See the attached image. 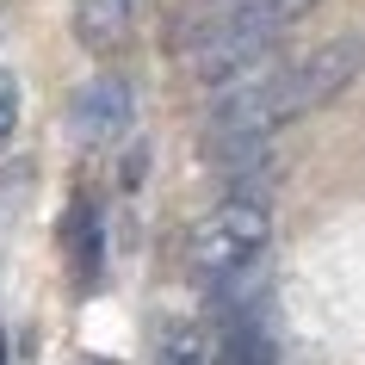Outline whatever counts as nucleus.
I'll return each mask as SVG.
<instances>
[{"label": "nucleus", "mask_w": 365, "mask_h": 365, "mask_svg": "<svg viewBox=\"0 0 365 365\" xmlns=\"http://www.w3.org/2000/svg\"><path fill=\"white\" fill-rule=\"evenodd\" d=\"M272 50H279V38H260L248 25H235L230 13H211V19H198L192 38H186V68H192L198 81H242V75H254Z\"/></svg>", "instance_id": "nucleus-2"}, {"label": "nucleus", "mask_w": 365, "mask_h": 365, "mask_svg": "<svg viewBox=\"0 0 365 365\" xmlns=\"http://www.w3.org/2000/svg\"><path fill=\"white\" fill-rule=\"evenodd\" d=\"M211 365H279V341H272L267 309L248 304L223 322V341H211Z\"/></svg>", "instance_id": "nucleus-5"}, {"label": "nucleus", "mask_w": 365, "mask_h": 365, "mask_svg": "<svg viewBox=\"0 0 365 365\" xmlns=\"http://www.w3.org/2000/svg\"><path fill=\"white\" fill-rule=\"evenodd\" d=\"M161 365H211V334H205L198 322L168 328V341H161Z\"/></svg>", "instance_id": "nucleus-9"}, {"label": "nucleus", "mask_w": 365, "mask_h": 365, "mask_svg": "<svg viewBox=\"0 0 365 365\" xmlns=\"http://www.w3.org/2000/svg\"><path fill=\"white\" fill-rule=\"evenodd\" d=\"M130 112H136L130 81L124 75H99V81H87V87L68 99V130L99 149V143H112V136L130 130Z\"/></svg>", "instance_id": "nucleus-4"}, {"label": "nucleus", "mask_w": 365, "mask_h": 365, "mask_svg": "<svg viewBox=\"0 0 365 365\" xmlns=\"http://www.w3.org/2000/svg\"><path fill=\"white\" fill-rule=\"evenodd\" d=\"M68 254H75V272L81 279H99V211L81 198L75 217H68Z\"/></svg>", "instance_id": "nucleus-8"}, {"label": "nucleus", "mask_w": 365, "mask_h": 365, "mask_svg": "<svg viewBox=\"0 0 365 365\" xmlns=\"http://www.w3.org/2000/svg\"><path fill=\"white\" fill-rule=\"evenodd\" d=\"M267 242H272L267 205L254 192H235V198H223L211 217H198L192 242H186V260H192V272L205 285H223V279H242V272L267 254Z\"/></svg>", "instance_id": "nucleus-1"}, {"label": "nucleus", "mask_w": 365, "mask_h": 365, "mask_svg": "<svg viewBox=\"0 0 365 365\" xmlns=\"http://www.w3.org/2000/svg\"><path fill=\"white\" fill-rule=\"evenodd\" d=\"M316 0H223L217 13H230L235 25H248V31H260V38H279V31H291V25L304 19Z\"/></svg>", "instance_id": "nucleus-7"}, {"label": "nucleus", "mask_w": 365, "mask_h": 365, "mask_svg": "<svg viewBox=\"0 0 365 365\" xmlns=\"http://www.w3.org/2000/svg\"><path fill=\"white\" fill-rule=\"evenodd\" d=\"M75 365H112V359H99V353H87V359H75Z\"/></svg>", "instance_id": "nucleus-11"}, {"label": "nucleus", "mask_w": 365, "mask_h": 365, "mask_svg": "<svg viewBox=\"0 0 365 365\" xmlns=\"http://www.w3.org/2000/svg\"><path fill=\"white\" fill-rule=\"evenodd\" d=\"M130 25H136V0H75V38L93 56L124 50L130 43Z\"/></svg>", "instance_id": "nucleus-6"}, {"label": "nucleus", "mask_w": 365, "mask_h": 365, "mask_svg": "<svg viewBox=\"0 0 365 365\" xmlns=\"http://www.w3.org/2000/svg\"><path fill=\"white\" fill-rule=\"evenodd\" d=\"M13 124H19V81L0 75V143L13 136Z\"/></svg>", "instance_id": "nucleus-10"}, {"label": "nucleus", "mask_w": 365, "mask_h": 365, "mask_svg": "<svg viewBox=\"0 0 365 365\" xmlns=\"http://www.w3.org/2000/svg\"><path fill=\"white\" fill-rule=\"evenodd\" d=\"M365 68V43L359 38H341V43H322V50H309L304 62H285L279 68V87H285V112L304 118L316 112V106H328V99L341 93L346 81Z\"/></svg>", "instance_id": "nucleus-3"}]
</instances>
